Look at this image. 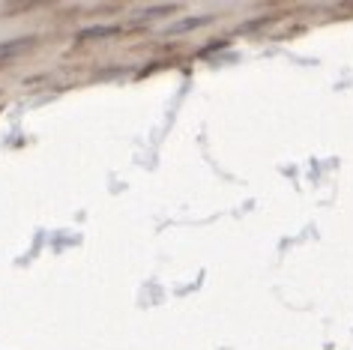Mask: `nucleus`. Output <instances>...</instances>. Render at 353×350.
<instances>
[{
  "label": "nucleus",
  "instance_id": "7ed1b4c3",
  "mask_svg": "<svg viewBox=\"0 0 353 350\" xmlns=\"http://www.w3.org/2000/svg\"><path fill=\"white\" fill-rule=\"evenodd\" d=\"M207 19H189V21H183V24H174V28H168V33H186V30H195L201 28Z\"/></svg>",
  "mask_w": 353,
  "mask_h": 350
},
{
  "label": "nucleus",
  "instance_id": "f03ea898",
  "mask_svg": "<svg viewBox=\"0 0 353 350\" xmlns=\"http://www.w3.org/2000/svg\"><path fill=\"white\" fill-rule=\"evenodd\" d=\"M120 28L117 24H99V28H84V30H78V42H90V39H105V37H114Z\"/></svg>",
  "mask_w": 353,
  "mask_h": 350
},
{
  "label": "nucleus",
  "instance_id": "f257e3e1",
  "mask_svg": "<svg viewBox=\"0 0 353 350\" xmlns=\"http://www.w3.org/2000/svg\"><path fill=\"white\" fill-rule=\"evenodd\" d=\"M30 45H37V37H19L12 42H0V63L15 57V54H21V51H28Z\"/></svg>",
  "mask_w": 353,
  "mask_h": 350
}]
</instances>
